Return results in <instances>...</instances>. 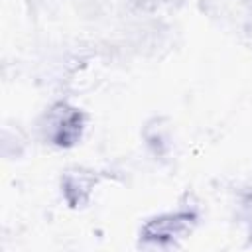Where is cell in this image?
<instances>
[{
    "label": "cell",
    "instance_id": "6da1fadb",
    "mask_svg": "<svg viewBox=\"0 0 252 252\" xmlns=\"http://www.w3.org/2000/svg\"><path fill=\"white\" fill-rule=\"evenodd\" d=\"M83 130V114L77 108H69L65 104H59L51 110L45 126L47 138L55 146H73L81 138Z\"/></svg>",
    "mask_w": 252,
    "mask_h": 252
},
{
    "label": "cell",
    "instance_id": "7a4b0ae2",
    "mask_svg": "<svg viewBox=\"0 0 252 252\" xmlns=\"http://www.w3.org/2000/svg\"><path fill=\"white\" fill-rule=\"evenodd\" d=\"M195 217L191 213H171V215H163L158 217L154 220H150L144 226V238L146 240H154V242H169L177 236H183L191 224H193Z\"/></svg>",
    "mask_w": 252,
    "mask_h": 252
},
{
    "label": "cell",
    "instance_id": "3957f363",
    "mask_svg": "<svg viewBox=\"0 0 252 252\" xmlns=\"http://www.w3.org/2000/svg\"><path fill=\"white\" fill-rule=\"evenodd\" d=\"M138 2V6L140 8H146V10H152V8H156L159 2H163V0H136Z\"/></svg>",
    "mask_w": 252,
    "mask_h": 252
}]
</instances>
